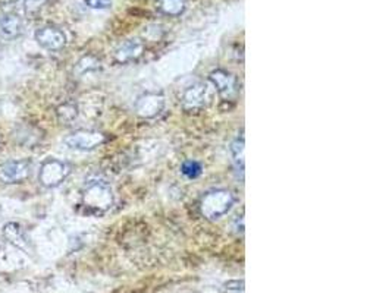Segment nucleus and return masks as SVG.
I'll return each mask as SVG.
<instances>
[{
  "mask_svg": "<svg viewBox=\"0 0 392 293\" xmlns=\"http://www.w3.org/2000/svg\"><path fill=\"white\" fill-rule=\"evenodd\" d=\"M163 107L165 97L158 93H146L142 97H138V100L135 102V111L146 119L156 118L163 110Z\"/></svg>",
  "mask_w": 392,
  "mask_h": 293,
  "instance_id": "nucleus-7",
  "label": "nucleus"
},
{
  "mask_svg": "<svg viewBox=\"0 0 392 293\" xmlns=\"http://www.w3.org/2000/svg\"><path fill=\"white\" fill-rule=\"evenodd\" d=\"M18 2V0H0V5H12Z\"/></svg>",
  "mask_w": 392,
  "mask_h": 293,
  "instance_id": "nucleus-19",
  "label": "nucleus"
},
{
  "mask_svg": "<svg viewBox=\"0 0 392 293\" xmlns=\"http://www.w3.org/2000/svg\"><path fill=\"white\" fill-rule=\"evenodd\" d=\"M86 5L91 9H109L112 0H86Z\"/></svg>",
  "mask_w": 392,
  "mask_h": 293,
  "instance_id": "nucleus-18",
  "label": "nucleus"
},
{
  "mask_svg": "<svg viewBox=\"0 0 392 293\" xmlns=\"http://www.w3.org/2000/svg\"><path fill=\"white\" fill-rule=\"evenodd\" d=\"M231 156L236 166V169H241L244 172V139L236 138L231 144Z\"/></svg>",
  "mask_w": 392,
  "mask_h": 293,
  "instance_id": "nucleus-14",
  "label": "nucleus"
},
{
  "mask_svg": "<svg viewBox=\"0 0 392 293\" xmlns=\"http://www.w3.org/2000/svg\"><path fill=\"white\" fill-rule=\"evenodd\" d=\"M34 38L40 47L50 52L62 50L66 46V35L58 26H41L36 31Z\"/></svg>",
  "mask_w": 392,
  "mask_h": 293,
  "instance_id": "nucleus-6",
  "label": "nucleus"
},
{
  "mask_svg": "<svg viewBox=\"0 0 392 293\" xmlns=\"http://www.w3.org/2000/svg\"><path fill=\"white\" fill-rule=\"evenodd\" d=\"M207 97V87L204 84H194L193 87L187 88L183 97V103L187 109H199L204 104Z\"/></svg>",
  "mask_w": 392,
  "mask_h": 293,
  "instance_id": "nucleus-11",
  "label": "nucleus"
},
{
  "mask_svg": "<svg viewBox=\"0 0 392 293\" xmlns=\"http://www.w3.org/2000/svg\"><path fill=\"white\" fill-rule=\"evenodd\" d=\"M106 143V136L99 131H90V129H80L73 134H69L65 138V144L78 151H91L102 144Z\"/></svg>",
  "mask_w": 392,
  "mask_h": 293,
  "instance_id": "nucleus-5",
  "label": "nucleus"
},
{
  "mask_svg": "<svg viewBox=\"0 0 392 293\" xmlns=\"http://www.w3.org/2000/svg\"><path fill=\"white\" fill-rule=\"evenodd\" d=\"M235 203V198L228 189H213L207 192L200 201V212L209 220H216L225 216Z\"/></svg>",
  "mask_w": 392,
  "mask_h": 293,
  "instance_id": "nucleus-2",
  "label": "nucleus"
},
{
  "mask_svg": "<svg viewBox=\"0 0 392 293\" xmlns=\"http://www.w3.org/2000/svg\"><path fill=\"white\" fill-rule=\"evenodd\" d=\"M143 49H144V46L140 40H137V38L128 40L118 47V50L115 53V58L121 63H127V62L138 59L140 56L143 54Z\"/></svg>",
  "mask_w": 392,
  "mask_h": 293,
  "instance_id": "nucleus-10",
  "label": "nucleus"
},
{
  "mask_svg": "<svg viewBox=\"0 0 392 293\" xmlns=\"http://www.w3.org/2000/svg\"><path fill=\"white\" fill-rule=\"evenodd\" d=\"M209 79L213 84V87L222 99L228 100L236 94V78L232 74L223 71V69H216V71L210 74Z\"/></svg>",
  "mask_w": 392,
  "mask_h": 293,
  "instance_id": "nucleus-8",
  "label": "nucleus"
},
{
  "mask_svg": "<svg viewBox=\"0 0 392 293\" xmlns=\"http://www.w3.org/2000/svg\"><path fill=\"white\" fill-rule=\"evenodd\" d=\"M81 204L90 214H103L114 205V192L103 180H93L84 188Z\"/></svg>",
  "mask_w": 392,
  "mask_h": 293,
  "instance_id": "nucleus-1",
  "label": "nucleus"
},
{
  "mask_svg": "<svg viewBox=\"0 0 392 293\" xmlns=\"http://www.w3.org/2000/svg\"><path fill=\"white\" fill-rule=\"evenodd\" d=\"M31 175L30 160H9L0 164V184H22Z\"/></svg>",
  "mask_w": 392,
  "mask_h": 293,
  "instance_id": "nucleus-4",
  "label": "nucleus"
},
{
  "mask_svg": "<svg viewBox=\"0 0 392 293\" xmlns=\"http://www.w3.org/2000/svg\"><path fill=\"white\" fill-rule=\"evenodd\" d=\"M3 235L10 244L24 251H28V245H30V242H28L24 229L20 225H17V223H8V225H5Z\"/></svg>",
  "mask_w": 392,
  "mask_h": 293,
  "instance_id": "nucleus-12",
  "label": "nucleus"
},
{
  "mask_svg": "<svg viewBox=\"0 0 392 293\" xmlns=\"http://www.w3.org/2000/svg\"><path fill=\"white\" fill-rule=\"evenodd\" d=\"M47 3V0H24V10L27 15H36Z\"/></svg>",
  "mask_w": 392,
  "mask_h": 293,
  "instance_id": "nucleus-16",
  "label": "nucleus"
},
{
  "mask_svg": "<svg viewBox=\"0 0 392 293\" xmlns=\"http://www.w3.org/2000/svg\"><path fill=\"white\" fill-rule=\"evenodd\" d=\"M69 173H71V166L66 161L50 159L41 164L38 172V182L45 188H56L63 182Z\"/></svg>",
  "mask_w": 392,
  "mask_h": 293,
  "instance_id": "nucleus-3",
  "label": "nucleus"
},
{
  "mask_svg": "<svg viewBox=\"0 0 392 293\" xmlns=\"http://www.w3.org/2000/svg\"><path fill=\"white\" fill-rule=\"evenodd\" d=\"M181 172H183L187 177L195 179L202 175V164L195 160H187L184 161L183 167H181Z\"/></svg>",
  "mask_w": 392,
  "mask_h": 293,
  "instance_id": "nucleus-15",
  "label": "nucleus"
},
{
  "mask_svg": "<svg viewBox=\"0 0 392 293\" xmlns=\"http://www.w3.org/2000/svg\"><path fill=\"white\" fill-rule=\"evenodd\" d=\"M0 33L6 38H17L24 33V21L15 12L5 13L0 19Z\"/></svg>",
  "mask_w": 392,
  "mask_h": 293,
  "instance_id": "nucleus-9",
  "label": "nucleus"
},
{
  "mask_svg": "<svg viewBox=\"0 0 392 293\" xmlns=\"http://www.w3.org/2000/svg\"><path fill=\"white\" fill-rule=\"evenodd\" d=\"M58 115L63 122H69L75 119L77 116V107L73 104H63L62 107H59L58 110Z\"/></svg>",
  "mask_w": 392,
  "mask_h": 293,
  "instance_id": "nucleus-17",
  "label": "nucleus"
},
{
  "mask_svg": "<svg viewBox=\"0 0 392 293\" xmlns=\"http://www.w3.org/2000/svg\"><path fill=\"white\" fill-rule=\"evenodd\" d=\"M158 8L167 17H179L187 9V0H158Z\"/></svg>",
  "mask_w": 392,
  "mask_h": 293,
  "instance_id": "nucleus-13",
  "label": "nucleus"
}]
</instances>
